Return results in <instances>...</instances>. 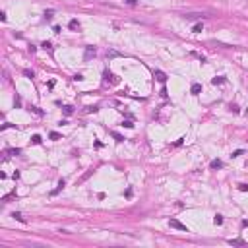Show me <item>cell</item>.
I'll return each mask as SVG.
<instances>
[{"label": "cell", "mask_w": 248, "mask_h": 248, "mask_svg": "<svg viewBox=\"0 0 248 248\" xmlns=\"http://www.w3.org/2000/svg\"><path fill=\"white\" fill-rule=\"evenodd\" d=\"M209 167H211V169H221V167H223V163H221L219 159H213V161H211V165H209Z\"/></svg>", "instance_id": "obj_6"}, {"label": "cell", "mask_w": 248, "mask_h": 248, "mask_svg": "<svg viewBox=\"0 0 248 248\" xmlns=\"http://www.w3.org/2000/svg\"><path fill=\"white\" fill-rule=\"evenodd\" d=\"M223 82H225V78H221V76H219V78H213V83H215V86H217V83H223Z\"/></svg>", "instance_id": "obj_10"}, {"label": "cell", "mask_w": 248, "mask_h": 248, "mask_svg": "<svg viewBox=\"0 0 248 248\" xmlns=\"http://www.w3.org/2000/svg\"><path fill=\"white\" fill-rule=\"evenodd\" d=\"M155 78H157V80H159L161 83H165V82H167V76H165V74H163L161 70H157V72H155Z\"/></svg>", "instance_id": "obj_4"}, {"label": "cell", "mask_w": 248, "mask_h": 248, "mask_svg": "<svg viewBox=\"0 0 248 248\" xmlns=\"http://www.w3.org/2000/svg\"><path fill=\"white\" fill-rule=\"evenodd\" d=\"M12 217H14V219H18V221H22V223L25 221V219L22 217V213H12Z\"/></svg>", "instance_id": "obj_9"}, {"label": "cell", "mask_w": 248, "mask_h": 248, "mask_svg": "<svg viewBox=\"0 0 248 248\" xmlns=\"http://www.w3.org/2000/svg\"><path fill=\"white\" fill-rule=\"evenodd\" d=\"M223 223V217H221V215H215V225H221Z\"/></svg>", "instance_id": "obj_13"}, {"label": "cell", "mask_w": 248, "mask_h": 248, "mask_svg": "<svg viewBox=\"0 0 248 248\" xmlns=\"http://www.w3.org/2000/svg\"><path fill=\"white\" fill-rule=\"evenodd\" d=\"M8 155H19V149L16 147V149H8Z\"/></svg>", "instance_id": "obj_11"}, {"label": "cell", "mask_w": 248, "mask_h": 248, "mask_svg": "<svg viewBox=\"0 0 248 248\" xmlns=\"http://www.w3.org/2000/svg\"><path fill=\"white\" fill-rule=\"evenodd\" d=\"M45 18H47V19L52 18V10H47V12H45Z\"/></svg>", "instance_id": "obj_17"}, {"label": "cell", "mask_w": 248, "mask_h": 248, "mask_svg": "<svg viewBox=\"0 0 248 248\" xmlns=\"http://www.w3.org/2000/svg\"><path fill=\"white\" fill-rule=\"evenodd\" d=\"M31 141H33V144H41V136H33Z\"/></svg>", "instance_id": "obj_14"}, {"label": "cell", "mask_w": 248, "mask_h": 248, "mask_svg": "<svg viewBox=\"0 0 248 248\" xmlns=\"http://www.w3.org/2000/svg\"><path fill=\"white\" fill-rule=\"evenodd\" d=\"M64 113L66 114H72V107H64Z\"/></svg>", "instance_id": "obj_20"}, {"label": "cell", "mask_w": 248, "mask_h": 248, "mask_svg": "<svg viewBox=\"0 0 248 248\" xmlns=\"http://www.w3.org/2000/svg\"><path fill=\"white\" fill-rule=\"evenodd\" d=\"M200 31H202V23H196L194 25V33H200Z\"/></svg>", "instance_id": "obj_12"}, {"label": "cell", "mask_w": 248, "mask_h": 248, "mask_svg": "<svg viewBox=\"0 0 248 248\" xmlns=\"http://www.w3.org/2000/svg\"><path fill=\"white\" fill-rule=\"evenodd\" d=\"M76 27H80V22H78V19H72L70 22V29H76Z\"/></svg>", "instance_id": "obj_8"}, {"label": "cell", "mask_w": 248, "mask_h": 248, "mask_svg": "<svg viewBox=\"0 0 248 248\" xmlns=\"http://www.w3.org/2000/svg\"><path fill=\"white\" fill-rule=\"evenodd\" d=\"M124 126H126V128H132L134 124H132V120H126V122H124Z\"/></svg>", "instance_id": "obj_19"}, {"label": "cell", "mask_w": 248, "mask_h": 248, "mask_svg": "<svg viewBox=\"0 0 248 248\" xmlns=\"http://www.w3.org/2000/svg\"><path fill=\"white\" fill-rule=\"evenodd\" d=\"M240 190H242V192H246V190H248V184H240Z\"/></svg>", "instance_id": "obj_21"}, {"label": "cell", "mask_w": 248, "mask_h": 248, "mask_svg": "<svg viewBox=\"0 0 248 248\" xmlns=\"http://www.w3.org/2000/svg\"><path fill=\"white\" fill-rule=\"evenodd\" d=\"M43 47H45V49H47V51H52V45L49 43V41H45V43H43Z\"/></svg>", "instance_id": "obj_15"}, {"label": "cell", "mask_w": 248, "mask_h": 248, "mask_svg": "<svg viewBox=\"0 0 248 248\" xmlns=\"http://www.w3.org/2000/svg\"><path fill=\"white\" fill-rule=\"evenodd\" d=\"M51 138H52V140H60V134H56V132H51Z\"/></svg>", "instance_id": "obj_16"}, {"label": "cell", "mask_w": 248, "mask_h": 248, "mask_svg": "<svg viewBox=\"0 0 248 248\" xmlns=\"http://www.w3.org/2000/svg\"><path fill=\"white\" fill-rule=\"evenodd\" d=\"M126 4H130V6H136V4H138V0H124Z\"/></svg>", "instance_id": "obj_18"}, {"label": "cell", "mask_w": 248, "mask_h": 248, "mask_svg": "<svg viewBox=\"0 0 248 248\" xmlns=\"http://www.w3.org/2000/svg\"><path fill=\"white\" fill-rule=\"evenodd\" d=\"M200 91H202V86H200V83H194V86H192V93L198 95Z\"/></svg>", "instance_id": "obj_7"}, {"label": "cell", "mask_w": 248, "mask_h": 248, "mask_svg": "<svg viewBox=\"0 0 248 248\" xmlns=\"http://www.w3.org/2000/svg\"><path fill=\"white\" fill-rule=\"evenodd\" d=\"M117 56H122V52H118V51H114V49L107 51V58H117Z\"/></svg>", "instance_id": "obj_3"}, {"label": "cell", "mask_w": 248, "mask_h": 248, "mask_svg": "<svg viewBox=\"0 0 248 248\" xmlns=\"http://www.w3.org/2000/svg\"><path fill=\"white\" fill-rule=\"evenodd\" d=\"M229 244H231V246H246V242L242 240V239H231Z\"/></svg>", "instance_id": "obj_2"}, {"label": "cell", "mask_w": 248, "mask_h": 248, "mask_svg": "<svg viewBox=\"0 0 248 248\" xmlns=\"http://www.w3.org/2000/svg\"><path fill=\"white\" fill-rule=\"evenodd\" d=\"M169 225H171L173 229H178V231H184V233H188V227L182 225L180 221H176V219H171V221H169Z\"/></svg>", "instance_id": "obj_1"}, {"label": "cell", "mask_w": 248, "mask_h": 248, "mask_svg": "<svg viewBox=\"0 0 248 248\" xmlns=\"http://www.w3.org/2000/svg\"><path fill=\"white\" fill-rule=\"evenodd\" d=\"M91 56H95V49H93V47H87V49H86V60H89Z\"/></svg>", "instance_id": "obj_5"}]
</instances>
